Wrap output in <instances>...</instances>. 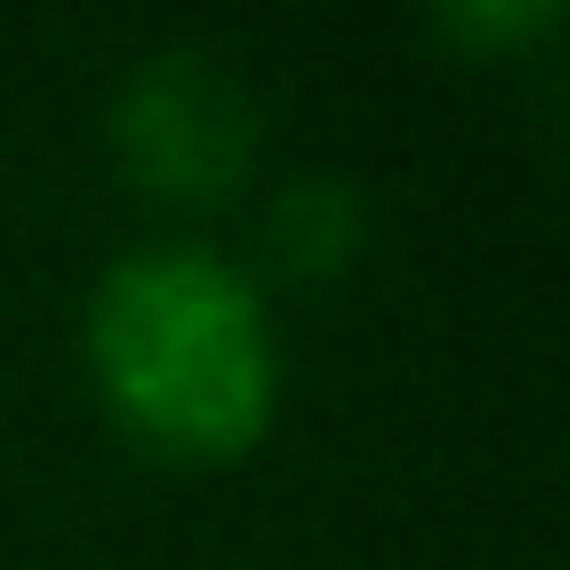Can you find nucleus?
<instances>
[{
  "label": "nucleus",
  "instance_id": "f257e3e1",
  "mask_svg": "<svg viewBox=\"0 0 570 570\" xmlns=\"http://www.w3.org/2000/svg\"><path fill=\"white\" fill-rule=\"evenodd\" d=\"M80 365L98 410L178 463H232L267 436L285 392L276 294L205 232L116 249L80 303Z\"/></svg>",
  "mask_w": 570,
  "mask_h": 570
},
{
  "label": "nucleus",
  "instance_id": "f03ea898",
  "mask_svg": "<svg viewBox=\"0 0 570 570\" xmlns=\"http://www.w3.org/2000/svg\"><path fill=\"white\" fill-rule=\"evenodd\" d=\"M249 142H258V107L240 71L214 53H151L116 89V160L134 187L169 205L223 196L249 169Z\"/></svg>",
  "mask_w": 570,
  "mask_h": 570
},
{
  "label": "nucleus",
  "instance_id": "7ed1b4c3",
  "mask_svg": "<svg viewBox=\"0 0 570 570\" xmlns=\"http://www.w3.org/2000/svg\"><path fill=\"white\" fill-rule=\"evenodd\" d=\"M356 223H365V205H356L338 178H294V187L276 196L267 240H276V258H285L294 276H321V267H338V249L356 240Z\"/></svg>",
  "mask_w": 570,
  "mask_h": 570
}]
</instances>
